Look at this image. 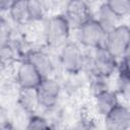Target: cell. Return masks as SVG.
I'll use <instances>...</instances> for the list:
<instances>
[{"instance_id": "obj_1", "label": "cell", "mask_w": 130, "mask_h": 130, "mask_svg": "<svg viewBox=\"0 0 130 130\" xmlns=\"http://www.w3.org/2000/svg\"><path fill=\"white\" fill-rule=\"evenodd\" d=\"M83 51L86 74L111 78L118 71L120 61L105 46L94 49L83 47Z\"/></svg>"}, {"instance_id": "obj_2", "label": "cell", "mask_w": 130, "mask_h": 130, "mask_svg": "<svg viewBox=\"0 0 130 130\" xmlns=\"http://www.w3.org/2000/svg\"><path fill=\"white\" fill-rule=\"evenodd\" d=\"M45 42L50 49H60L70 41L71 25L64 13H53L44 21Z\"/></svg>"}, {"instance_id": "obj_3", "label": "cell", "mask_w": 130, "mask_h": 130, "mask_svg": "<svg viewBox=\"0 0 130 130\" xmlns=\"http://www.w3.org/2000/svg\"><path fill=\"white\" fill-rule=\"evenodd\" d=\"M59 67L64 74H79L84 72V51L77 42L68 41L58 51Z\"/></svg>"}, {"instance_id": "obj_4", "label": "cell", "mask_w": 130, "mask_h": 130, "mask_svg": "<svg viewBox=\"0 0 130 130\" xmlns=\"http://www.w3.org/2000/svg\"><path fill=\"white\" fill-rule=\"evenodd\" d=\"M36 90L40 107L44 113L59 106L63 86L61 80L57 76L43 78Z\"/></svg>"}, {"instance_id": "obj_5", "label": "cell", "mask_w": 130, "mask_h": 130, "mask_svg": "<svg viewBox=\"0 0 130 130\" xmlns=\"http://www.w3.org/2000/svg\"><path fill=\"white\" fill-rule=\"evenodd\" d=\"M75 30L77 31V43L84 48L94 49L105 45L107 32L94 17Z\"/></svg>"}, {"instance_id": "obj_6", "label": "cell", "mask_w": 130, "mask_h": 130, "mask_svg": "<svg viewBox=\"0 0 130 130\" xmlns=\"http://www.w3.org/2000/svg\"><path fill=\"white\" fill-rule=\"evenodd\" d=\"M130 43V25L121 23L107 32L105 47L120 61Z\"/></svg>"}, {"instance_id": "obj_7", "label": "cell", "mask_w": 130, "mask_h": 130, "mask_svg": "<svg viewBox=\"0 0 130 130\" xmlns=\"http://www.w3.org/2000/svg\"><path fill=\"white\" fill-rule=\"evenodd\" d=\"M24 58L35 65L43 78L57 76L56 61L48 51L43 49V47L30 48L26 52Z\"/></svg>"}, {"instance_id": "obj_8", "label": "cell", "mask_w": 130, "mask_h": 130, "mask_svg": "<svg viewBox=\"0 0 130 130\" xmlns=\"http://www.w3.org/2000/svg\"><path fill=\"white\" fill-rule=\"evenodd\" d=\"M42 80L43 76L27 59L23 58L16 62L15 81L20 88H37Z\"/></svg>"}, {"instance_id": "obj_9", "label": "cell", "mask_w": 130, "mask_h": 130, "mask_svg": "<svg viewBox=\"0 0 130 130\" xmlns=\"http://www.w3.org/2000/svg\"><path fill=\"white\" fill-rule=\"evenodd\" d=\"M64 14L71 28L75 30L93 17V10L85 0H70Z\"/></svg>"}, {"instance_id": "obj_10", "label": "cell", "mask_w": 130, "mask_h": 130, "mask_svg": "<svg viewBox=\"0 0 130 130\" xmlns=\"http://www.w3.org/2000/svg\"><path fill=\"white\" fill-rule=\"evenodd\" d=\"M104 125L110 130H126L130 128V107L119 102L104 118Z\"/></svg>"}, {"instance_id": "obj_11", "label": "cell", "mask_w": 130, "mask_h": 130, "mask_svg": "<svg viewBox=\"0 0 130 130\" xmlns=\"http://www.w3.org/2000/svg\"><path fill=\"white\" fill-rule=\"evenodd\" d=\"M119 102L120 100L117 91L111 88L101 90L91 95V103L94 112L101 118H104Z\"/></svg>"}, {"instance_id": "obj_12", "label": "cell", "mask_w": 130, "mask_h": 130, "mask_svg": "<svg viewBox=\"0 0 130 130\" xmlns=\"http://www.w3.org/2000/svg\"><path fill=\"white\" fill-rule=\"evenodd\" d=\"M93 17L103 26L106 32L114 29L116 26L122 23V18L118 16L106 3L101 4L93 12Z\"/></svg>"}, {"instance_id": "obj_13", "label": "cell", "mask_w": 130, "mask_h": 130, "mask_svg": "<svg viewBox=\"0 0 130 130\" xmlns=\"http://www.w3.org/2000/svg\"><path fill=\"white\" fill-rule=\"evenodd\" d=\"M6 13L19 27H24L31 22L28 10V0H16Z\"/></svg>"}, {"instance_id": "obj_14", "label": "cell", "mask_w": 130, "mask_h": 130, "mask_svg": "<svg viewBox=\"0 0 130 130\" xmlns=\"http://www.w3.org/2000/svg\"><path fill=\"white\" fill-rule=\"evenodd\" d=\"M116 91L125 104L130 105V69L119 65L116 78Z\"/></svg>"}, {"instance_id": "obj_15", "label": "cell", "mask_w": 130, "mask_h": 130, "mask_svg": "<svg viewBox=\"0 0 130 130\" xmlns=\"http://www.w3.org/2000/svg\"><path fill=\"white\" fill-rule=\"evenodd\" d=\"M17 102L31 114L38 113L37 111L41 109L36 88H19Z\"/></svg>"}, {"instance_id": "obj_16", "label": "cell", "mask_w": 130, "mask_h": 130, "mask_svg": "<svg viewBox=\"0 0 130 130\" xmlns=\"http://www.w3.org/2000/svg\"><path fill=\"white\" fill-rule=\"evenodd\" d=\"M52 123L45 116L40 113H35L29 116V119L26 124V129H52Z\"/></svg>"}, {"instance_id": "obj_17", "label": "cell", "mask_w": 130, "mask_h": 130, "mask_svg": "<svg viewBox=\"0 0 130 130\" xmlns=\"http://www.w3.org/2000/svg\"><path fill=\"white\" fill-rule=\"evenodd\" d=\"M105 3L122 19L130 15V0H106Z\"/></svg>"}, {"instance_id": "obj_18", "label": "cell", "mask_w": 130, "mask_h": 130, "mask_svg": "<svg viewBox=\"0 0 130 130\" xmlns=\"http://www.w3.org/2000/svg\"><path fill=\"white\" fill-rule=\"evenodd\" d=\"M120 64L122 66H124L125 68L127 69H130V43L129 45L127 46L126 50H125V53L122 57V59L120 60Z\"/></svg>"}, {"instance_id": "obj_19", "label": "cell", "mask_w": 130, "mask_h": 130, "mask_svg": "<svg viewBox=\"0 0 130 130\" xmlns=\"http://www.w3.org/2000/svg\"><path fill=\"white\" fill-rule=\"evenodd\" d=\"M16 0H0V9L2 13L8 12V10L10 9V7L12 6V4L15 2Z\"/></svg>"}, {"instance_id": "obj_20", "label": "cell", "mask_w": 130, "mask_h": 130, "mask_svg": "<svg viewBox=\"0 0 130 130\" xmlns=\"http://www.w3.org/2000/svg\"><path fill=\"white\" fill-rule=\"evenodd\" d=\"M85 1H87V2H88V3H89V2H90V1H91V0H85Z\"/></svg>"}]
</instances>
